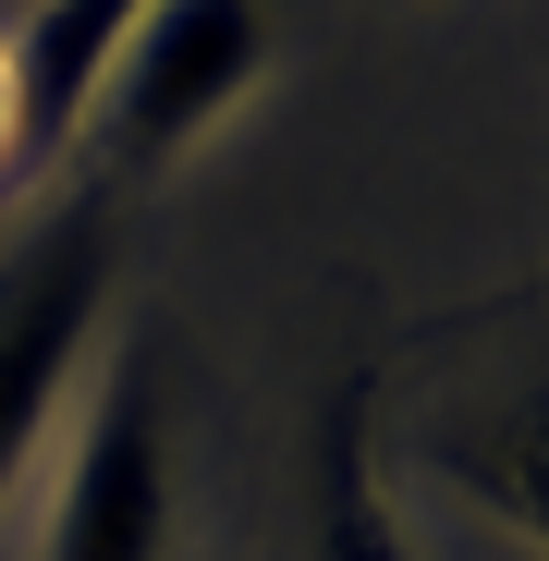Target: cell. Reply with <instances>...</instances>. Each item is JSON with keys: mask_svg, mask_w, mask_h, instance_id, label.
I'll use <instances>...</instances> for the list:
<instances>
[{"mask_svg": "<svg viewBox=\"0 0 549 561\" xmlns=\"http://www.w3.org/2000/svg\"><path fill=\"white\" fill-rule=\"evenodd\" d=\"M171 537H183V463H171L159 354H111V379L85 391V427L61 439L37 561H171Z\"/></svg>", "mask_w": 549, "mask_h": 561, "instance_id": "1", "label": "cell"}, {"mask_svg": "<svg viewBox=\"0 0 549 561\" xmlns=\"http://www.w3.org/2000/svg\"><path fill=\"white\" fill-rule=\"evenodd\" d=\"M256 73H268V0H147L85 111L111 123V159L159 171L171 147H196Z\"/></svg>", "mask_w": 549, "mask_h": 561, "instance_id": "2", "label": "cell"}, {"mask_svg": "<svg viewBox=\"0 0 549 561\" xmlns=\"http://www.w3.org/2000/svg\"><path fill=\"white\" fill-rule=\"evenodd\" d=\"M99 306H111V208H61L49 232H25L0 256V501H13Z\"/></svg>", "mask_w": 549, "mask_h": 561, "instance_id": "3", "label": "cell"}, {"mask_svg": "<svg viewBox=\"0 0 549 561\" xmlns=\"http://www.w3.org/2000/svg\"><path fill=\"white\" fill-rule=\"evenodd\" d=\"M135 13L147 0H37L25 13V37H13V159L73 147V123H85V99H99Z\"/></svg>", "mask_w": 549, "mask_h": 561, "instance_id": "4", "label": "cell"}, {"mask_svg": "<svg viewBox=\"0 0 549 561\" xmlns=\"http://www.w3.org/2000/svg\"><path fill=\"white\" fill-rule=\"evenodd\" d=\"M306 561H427L415 549V525L391 513V489H379V451H366V379L330 403V427H318V525H306Z\"/></svg>", "mask_w": 549, "mask_h": 561, "instance_id": "5", "label": "cell"}, {"mask_svg": "<svg viewBox=\"0 0 549 561\" xmlns=\"http://www.w3.org/2000/svg\"><path fill=\"white\" fill-rule=\"evenodd\" d=\"M439 477L465 489L489 525H513L525 549H549V391H525L489 427H451L439 439Z\"/></svg>", "mask_w": 549, "mask_h": 561, "instance_id": "6", "label": "cell"}]
</instances>
